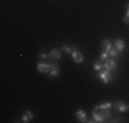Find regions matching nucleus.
I'll return each instance as SVG.
<instances>
[{
    "instance_id": "f03ea898",
    "label": "nucleus",
    "mask_w": 129,
    "mask_h": 123,
    "mask_svg": "<svg viewBox=\"0 0 129 123\" xmlns=\"http://www.w3.org/2000/svg\"><path fill=\"white\" fill-rule=\"evenodd\" d=\"M99 78H100V81H102L103 84H109V82L113 79V75H111V73H110L109 70L104 69L103 71L99 73Z\"/></svg>"
},
{
    "instance_id": "0eeeda50",
    "label": "nucleus",
    "mask_w": 129,
    "mask_h": 123,
    "mask_svg": "<svg viewBox=\"0 0 129 123\" xmlns=\"http://www.w3.org/2000/svg\"><path fill=\"white\" fill-rule=\"evenodd\" d=\"M48 55H50V57H51V59H55V60H59L60 59V56H62V51H59V49H51V51H50V53H48Z\"/></svg>"
},
{
    "instance_id": "ddd939ff",
    "label": "nucleus",
    "mask_w": 129,
    "mask_h": 123,
    "mask_svg": "<svg viewBox=\"0 0 129 123\" xmlns=\"http://www.w3.org/2000/svg\"><path fill=\"white\" fill-rule=\"evenodd\" d=\"M102 67H103V64L100 63V62H95V63H93V70H95V71H100Z\"/></svg>"
},
{
    "instance_id": "20e7f679",
    "label": "nucleus",
    "mask_w": 129,
    "mask_h": 123,
    "mask_svg": "<svg viewBox=\"0 0 129 123\" xmlns=\"http://www.w3.org/2000/svg\"><path fill=\"white\" fill-rule=\"evenodd\" d=\"M103 67L106 70H109V71H113V70L117 67V63H115V59L114 57H111V59H107V60H104V64H103Z\"/></svg>"
},
{
    "instance_id": "f3484780",
    "label": "nucleus",
    "mask_w": 129,
    "mask_h": 123,
    "mask_svg": "<svg viewBox=\"0 0 129 123\" xmlns=\"http://www.w3.org/2000/svg\"><path fill=\"white\" fill-rule=\"evenodd\" d=\"M39 57H40L41 60H45V59H48V57H50V55H48V53H44V52H43V53L39 55Z\"/></svg>"
},
{
    "instance_id": "2eb2a0df",
    "label": "nucleus",
    "mask_w": 129,
    "mask_h": 123,
    "mask_svg": "<svg viewBox=\"0 0 129 123\" xmlns=\"http://www.w3.org/2000/svg\"><path fill=\"white\" fill-rule=\"evenodd\" d=\"M109 59V52L103 51L102 53H100V60H107Z\"/></svg>"
},
{
    "instance_id": "f257e3e1",
    "label": "nucleus",
    "mask_w": 129,
    "mask_h": 123,
    "mask_svg": "<svg viewBox=\"0 0 129 123\" xmlns=\"http://www.w3.org/2000/svg\"><path fill=\"white\" fill-rule=\"evenodd\" d=\"M92 115H93V120L95 122L102 123V122H104L106 119H109L110 116H111V112H110V108L103 109V108H99V107H95Z\"/></svg>"
},
{
    "instance_id": "dca6fc26",
    "label": "nucleus",
    "mask_w": 129,
    "mask_h": 123,
    "mask_svg": "<svg viewBox=\"0 0 129 123\" xmlns=\"http://www.w3.org/2000/svg\"><path fill=\"white\" fill-rule=\"evenodd\" d=\"M109 55H110V56H111V57H117V56H118V52H117V49H110V51H109Z\"/></svg>"
},
{
    "instance_id": "6ab92c4d",
    "label": "nucleus",
    "mask_w": 129,
    "mask_h": 123,
    "mask_svg": "<svg viewBox=\"0 0 129 123\" xmlns=\"http://www.w3.org/2000/svg\"><path fill=\"white\" fill-rule=\"evenodd\" d=\"M124 22H126V23H129V17H125V18H124Z\"/></svg>"
},
{
    "instance_id": "aec40b11",
    "label": "nucleus",
    "mask_w": 129,
    "mask_h": 123,
    "mask_svg": "<svg viewBox=\"0 0 129 123\" xmlns=\"http://www.w3.org/2000/svg\"><path fill=\"white\" fill-rule=\"evenodd\" d=\"M126 17H129V4L126 6Z\"/></svg>"
},
{
    "instance_id": "a211bd4d",
    "label": "nucleus",
    "mask_w": 129,
    "mask_h": 123,
    "mask_svg": "<svg viewBox=\"0 0 129 123\" xmlns=\"http://www.w3.org/2000/svg\"><path fill=\"white\" fill-rule=\"evenodd\" d=\"M63 51H64V52H67V53H72L73 49L70 48V47H63Z\"/></svg>"
},
{
    "instance_id": "1a4fd4ad",
    "label": "nucleus",
    "mask_w": 129,
    "mask_h": 123,
    "mask_svg": "<svg viewBox=\"0 0 129 123\" xmlns=\"http://www.w3.org/2000/svg\"><path fill=\"white\" fill-rule=\"evenodd\" d=\"M51 77L54 78V77H58V74H59V64L58 63H54V64H51Z\"/></svg>"
},
{
    "instance_id": "4468645a",
    "label": "nucleus",
    "mask_w": 129,
    "mask_h": 123,
    "mask_svg": "<svg viewBox=\"0 0 129 123\" xmlns=\"http://www.w3.org/2000/svg\"><path fill=\"white\" fill-rule=\"evenodd\" d=\"M99 108H103V109H107V108H111L113 107V104L111 103H103V104H100V105H98Z\"/></svg>"
},
{
    "instance_id": "6e6552de",
    "label": "nucleus",
    "mask_w": 129,
    "mask_h": 123,
    "mask_svg": "<svg viewBox=\"0 0 129 123\" xmlns=\"http://www.w3.org/2000/svg\"><path fill=\"white\" fill-rule=\"evenodd\" d=\"M76 118H77L78 122H87V113L82 109H78L77 112H76Z\"/></svg>"
},
{
    "instance_id": "9d476101",
    "label": "nucleus",
    "mask_w": 129,
    "mask_h": 123,
    "mask_svg": "<svg viewBox=\"0 0 129 123\" xmlns=\"http://www.w3.org/2000/svg\"><path fill=\"white\" fill-rule=\"evenodd\" d=\"M115 49H117V52L118 53H121L122 51H124V48H125V42L122 41V40H115Z\"/></svg>"
},
{
    "instance_id": "9b49d317",
    "label": "nucleus",
    "mask_w": 129,
    "mask_h": 123,
    "mask_svg": "<svg viewBox=\"0 0 129 123\" xmlns=\"http://www.w3.org/2000/svg\"><path fill=\"white\" fill-rule=\"evenodd\" d=\"M33 119V113L30 112V111H25V113H23V116H22V120L23 123H27V122H30Z\"/></svg>"
},
{
    "instance_id": "f8f14e48",
    "label": "nucleus",
    "mask_w": 129,
    "mask_h": 123,
    "mask_svg": "<svg viewBox=\"0 0 129 123\" xmlns=\"http://www.w3.org/2000/svg\"><path fill=\"white\" fill-rule=\"evenodd\" d=\"M102 48H103V51H106V52H109L110 49H111V42H110V40H103V42H102Z\"/></svg>"
},
{
    "instance_id": "423d86ee",
    "label": "nucleus",
    "mask_w": 129,
    "mask_h": 123,
    "mask_svg": "<svg viewBox=\"0 0 129 123\" xmlns=\"http://www.w3.org/2000/svg\"><path fill=\"white\" fill-rule=\"evenodd\" d=\"M72 57H73V60H74L76 63H81L82 59H84L82 53L80 51H77V49H73V51H72Z\"/></svg>"
},
{
    "instance_id": "39448f33",
    "label": "nucleus",
    "mask_w": 129,
    "mask_h": 123,
    "mask_svg": "<svg viewBox=\"0 0 129 123\" xmlns=\"http://www.w3.org/2000/svg\"><path fill=\"white\" fill-rule=\"evenodd\" d=\"M37 71L43 73V74L50 73L51 71V64H48V63H39L37 64Z\"/></svg>"
},
{
    "instance_id": "7ed1b4c3",
    "label": "nucleus",
    "mask_w": 129,
    "mask_h": 123,
    "mask_svg": "<svg viewBox=\"0 0 129 123\" xmlns=\"http://www.w3.org/2000/svg\"><path fill=\"white\" fill-rule=\"evenodd\" d=\"M113 107H114L118 112H125L126 109H129V105L126 103H124V101H115V103L113 104Z\"/></svg>"
}]
</instances>
